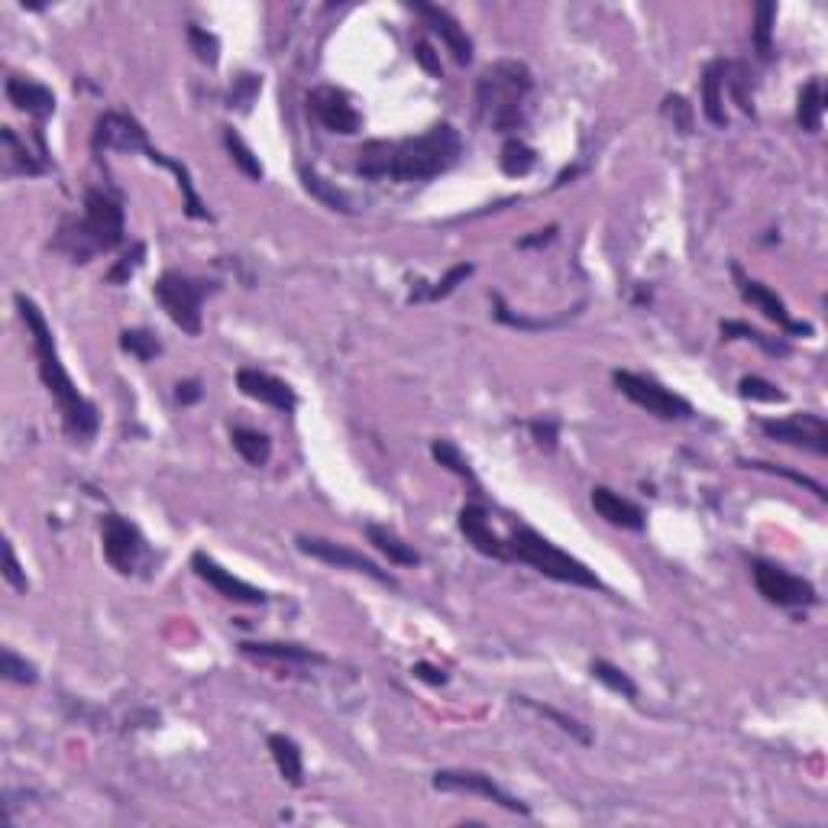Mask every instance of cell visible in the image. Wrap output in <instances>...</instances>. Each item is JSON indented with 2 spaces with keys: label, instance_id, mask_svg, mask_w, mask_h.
I'll list each match as a JSON object with an SVG mask.
<instances>
[{
  "label": "cell",
  "instance_id": "obj_1",
  "mask_svg": "<svg viewBox=\"0 0 828 828\" xmlns=\"http://www.w3.org/2000/svg\"><path fill=\"white\" fill-rule=\"evenodd\" d=\"M463 156V136L450 123H437L408 140H372L356 149V172L366 178L392 182H431L457 165Z\"/></svg>",
  "mask_w": 828,
  "mask_h": 828
},
{
  "label": "cell",
  "instance_id": "obj_2",
  "mask_svg": "<svg viewBox=\"0 0 828 828\" xmlns=\"http://www.w3.org/2000/svg\"><path fill=\"white\" fill-rule=\"evenodd\" d=\"M13 305H17L20 321L26 324V330H30V337H33L39 379H43L46 392L55 398V405H59L65 434L72 440H78V444H85V440H91L94 434H98V408H94V402H88V398L78 392V385L65 372L59 347H55V337H52V327L46 324V317H43V311H39L36 301L20 292V295H13Z\"/></svg>",
  "mask_w": 828,
  "mask_h": 828
},
{
  "label": "cell",
  "instance_id": "obj_3",
  "mask_svg": "<svg viewBox=\"0 0 828 828\" xmlns=\"http://www.w3.org/2000/svg\"><path fill=\"white\" fill-rule=\"evenodd\" d=\"M127 237V217L117 195L104 188H88L85 195V214L81 220H65L55 250H62L72 262H91L98 253L117 250Z\"/></svg>",
  "mask_w": 828,
  "mask_h": 828
},
{
  "label": "cell",
  "instance_id": "obj_4",
  "mask_svg": "<svg viewBox=\"0 0 828 828\" xmlns=\"http://www.w3.org/2000/svg\"><path fill=\"white\" fill-rule=\"evenodd\" d=\"M534 88V78L528 65L515 59H502L489 65L479 78L476 104L479 117L495 133H515L528 120V94Z\"/></svg>",
  "mask_w": 828,
  "mask_h": 828
},
{
  "label": "cell",
  "instance_id": "obj_5",
  "mask_svg": "<svg viewBox=\"0 0 828 828\" xmlns=\"http://www.w3.org/2000/svg\"><path fill=\"white\" fill-rule=\"evenodd\" d=\"M508 544V563H524V567L537 570L547 579H557V583L567 586H579V589H599L605 592L602 579L592 573L583 560H576L567 550H560L554 541H547L544 534H537L534 528H512V534L505 537Z\"/></svg>",
  "mask_w": 828,
  "mask_h": 828
},
{
  "label": "cell",
  "instance_id": "obj_6",
  "mask_svg": "<svg viewBox=\"0 0 828 828\" xmlns=\"http://www.w3.org/2000/svg\"><path fill=\"white\" fill-rule=\"evenodd\" d=\"M153 292H156V301L162 305V311L172 317V324L182 327L188 337H198L204 327L201 305L207 295L217 292V282L191 279V275H182V272H165Z\"/></svg>",
  "mask_w": 828,
  "mask_h": 828
},
{
  "label": "cell",
  "instance_id": "obj_7",
  "mask_svg": "<svg viewBox=\"0 0 828 828\" xmlns=\"http://www.w3.org/2000/svg\"><path fill=\"white\" fill-rule=\"evenodd\" d=\"M612 382H615V389L628 398V402L644 408L647 414H657V418H664V421H686V418H693V414H696L693 405H689L686 398L670 392L667 385H660L651 376H641V372L615 369L612 372Z\"/></svg>",
  "mask_w": 828,
  "mask_h": 828
},
{
  "label": "cell",
  "instance_id": "obj_8",
  "mask_svg": "<svg viewBox=\"0 0 828 828\" xmlns=\"http://www.w3.org/2000/svg\"><path fill=\"white\" fill-rule=\"evenodd\" d=\"M751 576H754L757 592H761L770 605H777V609H806V605L819 602V592H816V586L809 583V579L783 570V567H777V563L754 560Z\"/></svg>",
  "mask_w": 828,
  "mask_h": 828
},
{
  "label": "cell",
  "instance_id": "obj_9",
  "mask_svg": "<svg viewBox=\"0 0 828 828\" xmlns=\"http://www.w3.org/2000/svg\"><path fill=\"white\" fill-rule=\"evenodd\" d=\"M295 544L301 554H308L314 560H321L327 563V567H337V570H350V573H360V576H369V579H376V583L382 586H389L395 589V576L392 573H385L376 560H369L363 554H356V550L350 547H343L337 541H327V537H314V534H298L295 537Z\"/></svg>",
  "mask_w": 828,
  "mask_h": 828
},
{
  "label": "cell",
  "instance_id": "obj_10",
  "mask_svg": "<svg viewBox=\"0 0 828 828\" xmlns=\"http://www.w3.org/2000/svg\"><path fill=\"white\" fill-rule=\"evenodd\" d=\"M101 544H104V560L120 576H133L140 570V560L146 554V541L136 524H130L120 515H107L101 521Z\"/></svg>",
  "mask_w": 828,
  "mask_h": 828
},
{
  "label": "cell",
  "instance_id": "obj_11",
  "mask_svg": "<svg viewBox=\"0 0 828 828\" xmlns=\"http://www.w3.org/2000/svg\"><path fill=\"white\" fill-rule=\"evenodd\" d=\"M431 783H434V790H440V793H476V796H486L489 803L502 806L508 812L531 816L528 803H521L515 793H508L505 786L495 783V777L482 774V770H437Z\"/></svg>",
  "mask_w": 828,
  "mask_h": 828
},
{
  "label": "cell",
  "instance_id": "obj_12",
  "mask_svg": "<svg viewBox=\"0 0 828 828\" xmlns=\"http://www.w3.org/2000/svg\"><path fill=\"white\" fill-rule=\"evenodd\" d=\"M94 153H146V130L140 120H133L127 114H117V110H107V114L98 117L94 123V136H91Z\"/></svg>",
  "mask_w": 828,
  "mask_h": 828
},
{
  "label": "cell",
  "instance_id": "obj_13",
  "mask_svg": "<svg viewBox=\"0 0 828 828\" xmlns=\"http://www.w3.org/2000/svg\"><path fill=\"white\" fill-rule=\"evenodd\" d=\"M761 431L777 440V444H790V447H803L825 457L828 453V424L822 414H796V418H783V421H761Z\"/></svg>",
  "mask_w": 828,
  "mask_h": 828
},
{
  "label": "cell",
  "instance_id": "obj_14",
  "mask_svg": "<svg viewBox=\"0 0 828 828\" xmlns=\"http://www.w3.org/2000/svg\"><path fill=\"white\" fill-rule=\"evenodd\" d=\"M308 110L314 114V120L321 123L327 133H340V136H353L363 130V117L360 110L350 104V98L337 88H314L308 94Z\"/></svg>",
  "mask_w": 828,
  "mask_h": 828
},
{
  "label": "cell",
  "instance_id": "obj_15",
  "mask_svg": "<svg viewBox=\"0 0 828 828\" xmlns=\"http://www.w3.org/2000/svg\"><path fill=\"white\" fill-rule=\"evenodd\" d=\"M191 570H195L207 586L217 589L220 596L230 599V602H237V605H266V592L256 589L253 583H246V579L240 576H233L230 570H224L214 557H207L204 550H198L195 557H191Z\"/></svg>",
  "mask_w": 828,
  "mask_h": 828
},
{
  "label": "cell",
  "instance_id": "obj_16",
  "mask_svg": "<svg viewBox=\"0 0 828 828\" xmlns=\"http://www.w3.org/2000/svg\"><path fill=\"white\" fill-rule=\"evenodd\" d=\"M237 389L246 398H253V402L269 405V408L282 411V414H292L298 408V395H295L292 385L269 376V372H262V369H250V366L240 369L237 372Z\"/></svg>",
  "mask_w": 828,
  "mask_h": 828
},
{
  "label": "cell",
  "instance_id": "obj_17",
  "mask_svg": "<svg viewBox=\"0 0 828 828\" xmlns=\"http://www.w3.org/2000/svg\"><path fill=\"white\" fill-rule=\"evenodd\" d=\"M408 7L427 23V30L444 39V46L453 55V62L457 65L473 62V39L466 36V30L460 26V20L453 17V13H447L444 7H434V4H408Z\"/></svg>",
  "mask_w": 828,
  "mask_h": 828
},
{
  "label": "cell",
  "instance_id": "obj_18",
  "mask_svg": "<svg viewBox=\"0 0 828 828\" xmlns=\"http://www.w3.org/2000/svg\"><path fill=\"white\" fill-rule=\"evenodd\" d=\"M735 275H738V292H741V298L748 301V305H754L757 311H761V314L767 317V321H774L777 327H783L786 334H793V337H809V334H812V324L793 321L790 311H786V305H783V301H780L774 292H770L767 285L754 282V279H744L741 269H735Z\"/></svg>",
  "mask_w": 828,
  "mask_h": 828
},
{
  "label": "cell",
  "instance_id": "obj_19",
  "mask_svg": "<svg viewBox=\"0 0 828 828\" xmlns=\"http://www.w3.org/2000/svg\"><path fill=\"white\" fill-rule=\"evenodd\" d=\"M460 531L466 537V544H473L482 557H492V560L508 563V544H505V537H499V534L492 531L486 508L463 505L460 508Z\"/></svg>",
  "mask_w": 828,
  "mask_h": 828
},
{
  "label": "cell",
  "instance_id": "obj_20",
  "mask_svg": "<svg viewBox=\"0 0 828 828\" xmlns=\"http://www.w3.org/2000/svg\"><path fill=\"white\" fill-rule=\"evenodd\" d=\"M7 101L20 110V114L26 117H33L36 123H43L46 117L55 114V94L46 88V85H39V81L33 78H23V75H10L7 78Z\"/></svg>",
  "mask_w": 828,
  "mask_h": 828
},
{
  "label": "cell",
  "instance_id": "obj_21",
  "mask_svg": "<svg viewBox=\"0 0 828 828\" xmlns=\"http://www.w3.org/2000/svg\"><path fill=\"white\" fill-rule=\"evenodd\" d=\"M240 654L250 660H266V664H298V667L327 664V657L321 651H311L305 644H279V641H243Z\"/></svg>",
  "mask_w": 828,
  "mask_h": 828
},
{
  "label": "cell",
  "instance_id": "obj_22",
  "mask_svg": "<svg viewBox=\"0 0 828 828\" xmlns=\"http://www.w3.org/2000/svg\"><path fill=\"white\" fill-rule=\"evenodd\" d=\"M592 508H596V515L605 518L615 528H625V531H644V512L634 502L621 499L618 492L605 489V486H596L589 495Z\"/></svg>",
  "mask_w": 828,
  "mask_h": 828
},
{
  "label": "cell",
  "instance_id": "obj_23",
  "mask_svg": "<svg viewBox=\"0 0 828 828\" xmlns=\"http://www.w3.org/2000/svg\"><path fill=\"white\" fill-rule=\"evenodd\" d=\"M702 114L712 123V127H728V114H725V62L715 59L706 65L702 72Z\"/></svg>",
  "mask_w": 828,
  "mask_h": 828
},
{
  "label": "cell",
  "instance_id": "obj_24",
  "mask_svg": "<svg viewBox=\"0 0 828 828\" xmlns=\"http://www.w3.org/2000/svg\"><path fill=\"white\" fill-rule=\"evenodd\" d=\"M366 537H369V544L379 550V554L395 563V567H418L421 563V554L414 547H408L402 537L392 534L389 528H382V524H366Z\"/></svg>",
  "mask_w": 828,
  "mask_h": 828
},
{
  "label": "cell",
  "instance_id": "obj_25",
  "mask_svg": "<svg viewBox=\"0 0 828 828\" xmlns=\"http://www.w3.org/2000/svg\"><path fill=\"white\" fill-rule=\"evenodd\" d=\"M269 754L279 774L288 786L305 783V761H301V748L288 735H269Z\"/></svg>",
  "mask_w": 828,
  "mask_h": 828
},
{
  "label": "cell",
  "instance_id": "obj_26",
  "mask_svg": "<svg viewBox=\"0 0 828 828\" xmlns=\"http://www.w3.org/2000/svg\"><path fill=\"white\" fill-rule=\"evenodd\" d=\"M822 114H825V88L819 78H812L799 91L796 101V120L806 133H819L822 130Z\"/></svg>",
  "mask_w": 828,
  "mask_h": 828
},
{
  "label": "cell",
  "instance_id": "obj_27",
  "mask_svg": "<svg viewBox=\"0 0 828 828\" xmlns=\"http://www.w3.org/2000/svg\"><path fill=\"white\" fill-rule=\"evenodd\" d=\"M0 143H4V153H7V165H4L7 175H43L46 172V162L30 156V149L20 143V136L13 133V127L0 130Z\"/></svg>",
  "mask_w": 828,
  "mask_h": 828
},
{
  "label": "cell",
  "instance_id": "obj_28",
  "mask_svg": "<svg viewBox=\"0 0 828 828\" xmlns=\"http://www.w3.org/2000/svg\"><path fill=\"white\" fill-rule=\"evenodd\" d=\"M230 444L250 466H266L272 460V440L262 431H253V427H233Z\"/></svg>",
  "mask_w": 828,
  "mask_h": 828
},
{
  "label": "cell",
  "instance_id": "obj_29",
  "mask_svg": "<svg viewBox=\"0 0 828 828\" xmlns=\"http://www.w3.org/2000/svg\"><path fill=\"white\" fill-rule=\"evenodd\" d=\"M301 185H305V191L311 198H317L324 207H330V211H340V214H353V201L347 191H340L337 185H330L324 182L321 175L311 172V169H301Z\"/></svg>",
  "mask_w": 828,
  "mask_h": 828
},
{
  "label": "cell",
  "instance_id": "obj_30",
  "mask_svg": "<svg viewBox=\"0 0 828 828\" xmlns=\"http://www.w3.org/2000/svg\"><path fill=\"white\" fill-rule=\"evenodd\" d=\"M515 702H518V706H524V709L537 712V715H544V719H550V722H554L560 731H567V735H570V738H576L579 744H592L589 728H586L583 722H576L573 715H563L560 709H554V706H544V702H537V699H531V696H515Z\"/></svg>",
  "mask_w": 828,
  "mask_h": 828
},
{
  "label": "cell",
  "instance_id": "obj_31",
  "mask_svg": "<svg viewBox=\"0 0 828 828\" xmlns=\"http://www.w3.org/2000/svg\"><path fill=\"white\" fill-rule=\"evenodd\" d=\"M499 165H502L505 175L524 178L537 165V153H534V146H528L524 140H518V136H512V140H505V146H502Z\"/></svg>",
  "mask_w": 828,
  "mask_h": 828
},
{
  "label": "cell",
  "instance_id": "obj_32",
  "mask_svg": "<svg viewBox=\"0 0 828 828\" xmlns=\"http://www.w3.org/2000/svg\"><path fill=\"white\" fill-rule=\"evenodd\" d=\"M224 146H227V153H230V159H233V165H237V169L250 178V182H262V162H259V156L253 153L250 146L243 143V136L233 130V127H227L224 130Z\"/></svg>",
  "mask_w": 828,
  "mask_h": 828
},
{
  "label": "cell",
  "instance_id": "obj_33",
  "mask_svg": "<svg viewBox=\"0 0 828 828\" xmlns=\"http://www.w3.org/2000/svg\"><path fill=\"white\" fill-rule=\"evenodd\" d=\"M722 337L725 340H751V343H757V347H761L764 353H770V356H786V353H790V343L767 337L757 327L744 324V321H722Z\"/></svg>",
  "mask_w": 828,
  "mask_h": 828
},
{
  "label": "cell",
  "instance_id": "obj_34",
  "mask_svg": "<svg viewBox=\"0 0 828 828\" xmlns=\"http://www.w3.org/2000/svg\"><path fill=\"white\" fill-rule=\"evenodd\" d=\"M431 457H434L440 466H444V469H450L453 476L466 479L469 486H473V489L479 492V479H476L473 466H469V460L463 457L457 444H450V440H434V444H431Z\"/></svg>",
  "mask_w": 828,
  "mask_h": 828
},
{
  "label": "cell",
  "instance_id": "obj_35",
  "mask_svg": "<svg viewBox=\"0 0 828 828\" xmlns=\"http://www.w3.org/2000/svg\"><path fill=\"white\" fill-rule=\"evenodd\" d=\"M589 673L596 676V680L605 686V689H612V693H618V696H625V699H638V683L631 680V676L621 670V667H615V664H609V660H592L589 664Z\"/></svg>",
  "mask_w": 828,
  "mask_h": 828
},
{
  "label": "cell",
  "instance_id": "obj_36",
  "mask_svg": "<svg viewBox=\"0 0 828 828\" xmlns=\"http://www.w3.org/2000/svg\"><path fill=\"white\" fill-rule=\"evenodd\" d=\"M120 350L136 356L140 363H149V360H156V356L162 353V343H159V337L153 334V330L130 327V330H123V334H120Z\"/></svg>",
  "mask_w": 828,
  "mask_h": 828
},
{
  "label": "cell",
  "instance_id": "obj_37",
  "mask_svg": "<svg viewBox=\"0 0 828 828\" xmlns=\"http://www.w3.org/2000/svg\"><path fill=\"white\" fill-rule=\"evenodd\" d=\"M492 301H495V317H499L502 324L518 327V330H554V327H563V324L570 321V317L579 314V308H576V311H567V314H560V317H544V321H531V317L512 314V308L505 305L502 295H492Z\"/></svg>",
  "mask_w": 828,
  "mask_h": 828
},
{
  "label": "cell",
  "instance_id": "obj_38",
  "mask_svg": "<svg viewBox=\"0 0 828 828\" xmlns=\"http://www.w3.org/2000/svg\"><path fill=\"white\" fill-rule=\"evenodd\" d=\"M469 275H473V266H469V262H460V266H453L440 282H434V285L421 282V288H414V292H411V301H424V298H427V301H437V298H447V295L457 292V285L466 282Z\"/></svg>",
  "mask_w": 828,
  "mask_h": 828
},
{
  "label": "cell",
  "instance_id": "obj_39",
  "mask_svg": "<svg viewBox=\"0 0 828 828\" xmlns=\"http://www.w3.org/2000/svg\"><path fill=\"white\" fill-rule=\"evenodd\" d=\"M774 20H777V4H757L754 10V49L761 59H770L774 55Z\"/></svg>",
  "mask_w": 828,
  "mask_h": 828
},
{
  "label": "cell",
  "instance_id": "obj_40",
  "mask_svg": "<svg viewBox=\"0 0 828 828\" xmlns=\"http://www.w3.org/2000/svg\"><path fill=\"white\" fill-rule=\"evenodd\" d=\"M259 91H262V78L253 75V72H243V75L233 78V85L227 91V107L240 110V114H250L253 101L259 98Z\"/></svg>",
  "mask_w": 828,
  "mask_h": 828
},
{
  "label": "cell",
  "instance_id": "obj_41",
  "mask_svg": "<svg viewBox=\"0 0 828 828\" xmlns=\"http://www.w3.org/2000/svg\"><path fill=\"white\" fill-rule=\"evenodd\" d=\"M0 676L10 680V683H20V686H33L39 680L36 667L26 657H20L17 651H13V647H4V651H0Z\"/></svg>",
  "mask_w": 828,
  "mask_h": 828
},
{
  "label": "cell",
  "instance_id": "obj_42",
  "mask_svg": "<svg viewBox=\"0 0 828 828\" xmlns=\"http://www.w3.org/2000/svg\"><path fill=\"white\" fill-rule=\"evenodd\" d=\"M188 46L198 55V62H204V65L220 62V39L214 33H207L204 26H195V23L188 26Z\"/></svg>",
  "mask_w": 828,
  "mask_h": 828
},
{
  "label": "cell",
  "instance_id": "obj_43",
  "mask_svg": "<svg viewBox=\"0 0 828 828\" xmlns=\"http://www.w3.org/2000/svg\"><path fill=\"white\" fill-rule=\"evenodd\" d=\"M725 85L731 88V98H735V104L744 110V114L754 117V98L748 94L751 78H748V72H744V65H728L725 62Z\"/></svg>",
  "mask_w": 828,
  "mask_h": 828
},
{
  "label": "cell",
  "instance_id": "obj_44",
  "mask_svg": "<svg viewBox=\"0 0 828 828\" xmlns=\"http://www.w3.org/2000/svg\"><path fill=\"white\" fill-rule=\"evenodd\" d=\"M738 395L741 398H748V402H786V395L777 389L774 382H767V379H761V376H744L741 382H738Z\"/></svg>",
  "mask_w": 828,
  "mask_h": 828
},
{
  "label": "cell",
  "instance_id": "obj_45",
  "mask_svg": "<svg viewBox=\"0 0 828 828\" xmlns=\"http://www.w3.org/2000/svg\"><path fill=\"white\" fill-rule=\"evenodd\" d=\"M660 114H664L680 133H693V104H689L683 94H667L664 104H660Z\"/></svg>",
  "mask_w": 828,
  "mask_h": 828
},
{
  "label": "cell",
  "instance_id": "obj_46",
  "mask_svg": "<svg viewBox=\"0 0 828 828\" xmlns=\"http://www.w3.org/2000/svg\"><path fill=\"white\" fill-rule=\"evenodd\" d=\"M143 259H146V243H133L130 246V253L117 259L114 262V269L107 272V282L110 285H123V282H130V275L143 266Z\"/></svg>",
  "mask_w": 828,
  "mask_h": 828
},
{
  "label": "cell",
  "instance_id": "obj_47",
  "mask_svg": "<svg viewBox=\"0 0 828 828\" xmlns=\"http://www.w3.org/2000/svg\"><path fill=\"white\" fill-rule=\"evenodd\" d=\"M748 469H764V473H777V476H783V479H790V482H796V486H806L809 492H816L819 499L825 502L828 495H825V486L822 482H816V479H809V476H803V473H793V469H783V466H774V463H761V460H754V463H744Z\"/></svg>",
  "mask_w": 828,
  "mask_h": 828
},
{
  "label": "cell",
  "instance_id": "obj_48",
  "mask_svg": "<svg viewBox=\"0 0 828 828\" xmlns=\"http://www.w3.org/2000/svg\"><path fill=\"white\" fill-rule=\"evenodd\" d=\"M531 434L537 440V447L541 450H557V440H560V421L557 418H537L531 421Z\"/></svg>",
  "mask_w": 828,
  "mask_h": 828
},
{
  "label": "cell",
  "instance_id": "obj_49",
  "mask_svg": "<svg viewBox=\"0 0 828 828\" xmlns=\"http://www.w3.org/2000/svg\"><path fill=\"white\" fill-rule=\"evenodd\" d=\"M4 579L7 583L17 589V592H26L30 589V583H26V573L20 570V560H17V554H13V544L7 541L4 544Z\"/></svg>",
  "mask_w": 828,
  "mask_h": 828
},
{
  "label": "cell",
  "instance_id": "obj_50",
  "mask_svg": "<svg viewBox=\"0 0 828 828\" xmlns=\"http://www.w3.org/2000/svg\"><path fill=\"white\" fill-rule=\"evenodd\" d=\"M414 59H418V65L424 68L427 75H434V78L444 75V68H440V55L434 52V46L427 43V39H418V43H414Z\"/></svg>",
  "mask_w": 828,
  "mask_h": 828
},
{
  "label": "cell",
  "instance_id": "obj_51",
  "mask_svg": "<svg viewBox=\"0 0 828 828\" xmlns=\"http://www.w3.org/2000/svg\"><path fill=\"white\" fill-rule=\"evenodd\" d=\"M201 395H204V389H201L198 379H185V382L175 385V398H178L182 405H195V402H201Z\"/></svg>",
  "mask_w": 828,
  "mask_h": 828
},
{
  "label": "cell",
  "instance_id": "obj_52",
  "mask_svg": "<svg viewBox=\"0 0 828 828\" xmlns=\"http://www.w3.org/2000/svg\"><path fill=\"white\" fill-rule=\"evenodd\" d=\"M411 673L418 676V680L431 683V686H447V680H450V676H447L444 670H440V667H434V664H414Z\"/></svg>",
  "mask_w": 828,
  "mask_h": 828
},
{
  "label": "cell",
  "instance_id": "obj_53",
  "mask_svg": "<svg viewBox=\"0 0 828 828\" xmlns=\"http://www.w3.org/2000/svg\"><path fill=\"white\" fill-rule=\"evenodd\" d=\"M557 237V227H547V230H534V237H524L518 246L521 250H534V246H547L550 240Z\"/></svg>",
  "mask_w": 828,
  "mask_h": 828
}]
</instances>
